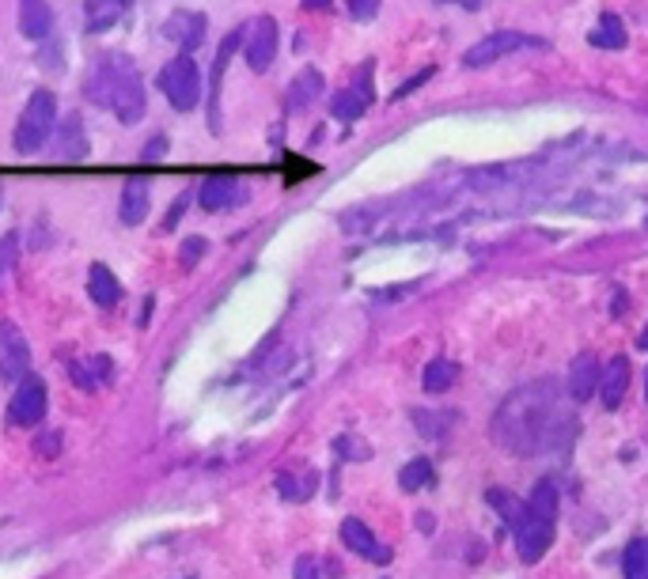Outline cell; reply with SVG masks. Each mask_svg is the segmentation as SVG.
<instances>
[{
	"label": "cell",
	"instance_id": "cell-2",
	"mask_svg": "<svg viewBox=\"0 0 648 579\" xmlns=\"http://www.w3.org/2000/svg\"><path fill=\"white\" fill-rule=\"evenodd\" d=\"M87 103L111 110L122 126H137L148 110V95H145V80H140L137 65L126 53H106L95 61V69L87 73L84 84Z\"/></svg>",
	"mask_w": 648,
	"mask_h": 579
},
{
	"label": "cell",
	"instance_id": "cell-26",
	"mask_svg": "<svg viewBox=\"0 0 648 579\" xmlns=\"http://www.w3.org/2000/svg\"><path fill=\"white\" fill-rule=\"evenodd\" d=\"M437 474H432V462L429 459H414L403 466V474H398V485H403V493H417V488H429Z\"/></svg>",
	"mask_w": 648,
	"mask_h": 579
},
{
	"label": "cell",
	"instance_id": "cell-28",
	"mask_svg": "<svg viewBox=\"0 0 648 579\" xmlns=\"http://www.w3.org/2000/svg\"><path fill=\"white\" fill-rule=\"evenodd\" d=\"M485 501L493 504V512L504 515V523H509V527H516V519L523 515V501H516L509 488H490V493H485Z\"/></svg>",
	"mask_w": 648,
	"mask_h": 579
},
{
	"label": "cell",
	"instance_id": "cell-27",
	"mask_svg": "<svg viewBox=\"0 0 648 579\" xmlns=\"http://www.w3.org/2000/svg\"><path fill=\"white\" fill-rule=\"evenodd\" d=\"M623 576L626 579H648V538H634L623 554Z\"/></svg>",
	"mask_w": 648,
	"mask_h": 579
},
{
	"label": "cell",
	"instance_id": "cell-29",
	"mask_svg": "<svg viewBox=\"0 0 648 579\" xmlns=\"http://www.w3.org/2000/svg\"><path fill=\"white\" fill-rule=\"evenodd\" d=\"M20 262V235L15 231H8L4 239H0V281L8 277V270Z\"/></svg>",
	"mask_w": 648,
	"mask_h": 579
},
{
	"label": "cell",
	"instance_id": "cell-7",
	"mask_svg": "<svg viewBox=\"0 0 648 579\" xmlns=\"http://www.w3.org/2000/svg\"><path fill=\"white\" fill-rule=\"evenodd\" d=\"M46 409H50L46 382L39 376H23L15 382V394H12V402H8V421H12L15 429H34V424L46 417Z\"/></svg>",
	"mask_w": 648,
	"mask_h": 579
},
{
	"label": "cell",
	"instance_id": "cell-33",
	"mask_svg": "<svg viewBox=\"0 0 648 579\" xmlns=\"http://www.w3.org/2000/svg\"><path fill=\"white\" fill-rule=\"evenodd\" d=\"M186 201H190V193H182V198L175 201L171 209H167V217H164V224H159V228H164V231H175V224H179V220L186 217Z\"/></svg>",
	"mask_w": 648,
	"mask_h": 579
},
{
	"label": "cell",
	"instance_id": "cell-40",
	"mask_svg": "<svg viewBox=\"0 0 648 579\" xmlns=\"http://www.w3.org/2000/svg\"><path fill=\"white\" fill-rule=\"evenodd\" d=\"M645 402H648V371H645Z\"/></svg>",
	"mask_w": 648,
	"mask_h": 579
},
{
	"label": "cell",
	"instance_id": "cell-35",
	"mask_svg": "<svg viewBox=\"0 0 648 579\" xmlns=\"http://www.w3.org/2000/svg\"><path fill=\"white\" fill-rule=\"evenodd\" d=\"M164 151H167V137L159 133V137H153V145H145V151H140V159H145V164H153V159H159Z\"/></svg>",
	"mask_w": 648,
	"mask_h": 579
},
{
	"label": "cell",
	"instance_id": "cell-34",
	"mask_svg": "<svg viewBox=\"0 0 648 579\" xmlns=\"http://www.w3.org/2000/svg\"><path fill=\"white\" fill-rule=\"evenodd\" d=\"M292 579H318V560H315V557H300Z\"/></svg>",
	"mask_w": 648,
	"mask_h": 579
},
{
	"label": "cell",
	"instance_id": "cell-18",
	"mask_svg": "<svg viewBox=\"0 0 648 579\" xmlns=\"http://www.w3.org/2000/svg\"><path fill=\"white\" fill-rule=\"evenodd\" d=\"M129 4H133V0H84V27H87V34L111 31V27L129 12Z\"/></svg>",
	"mask_w": 648,
	"mask_h": 579
},
{
	"label": "cell",
	"instance_id": "cell-12",
	"mask_svg": "<svg viewBox=\"0 0 648 579\" xmlns=\"http://www.w3.org/2000/svg\"><path fill=\"white\" fill-rule=\"evenodd\" d=\"M342 546L349 549V554L372 560V565H390V560H395L390 546H384V541H379L376 534L364 527L360 519H345L342 523Z\"/></svg>",
	"mask_w": 648,
	"mask_h": 579
},
{
	"label": "cell",
	"instance_id": "cell-11",
	"mask_svg": "<svg viewBox=\"0 0 648 579\" xmlns=\"http://www.w3.org/2000/svg\"><path fill=\"white\" fill-rule=\"evenodd\" d=\"M201 209L206 212H228L236 209V204L247 201V186L239 182L236 175H209L206 182H201Z\"/></svg>",
	"mask_w": 648,
	"mask_h": 579
},
{
	"label": "cell",
	"instance_id": "cell-39",
	"mask_svg": "<svg viewBox=\"0 0 648 579\" xmlns=\"http://www.w3.org/2000/svg\"><path fill=\"white\" fill-rule=\"evenodd\" d=\"M637 345H641V349L648 352V326H645V334H641V341H637Z\"/></svg>",
	"mask_w": 648,
	"mask_h": 579
},
{
	"label": "cell",
	"instance_id": "cell-23",
	"mask_svg": "<svg viewBox=\"0 0 648 579\" xmlns=\"http://www.w3.org/2000/svg\"><path fill=\"white\" fill-rule=\"evenodd\" d=\"M58 156L61 159H84L87 156V137H84V122L80 114H69L65 126H58Z\"/></svg>",
	"mask_w": 648,
	"mask_h": 579
},
{
	"label": "cell",
	"instance_id": "cell-13",
	"mask_svg": "<svg viewBox=\"0 0 648 579\" xmlns=\"http://www.w3.org/2000/svg\"><path fill=\"white\" fill-rule=\"evenodd\" d=\"M148 204H153V182L145 175H133L122 186V201H118V217L126 228H140L148 220Z\"/></svg>",
	"mask_w": 648,
	"mask_h": 579
},
{
	"label": "cell",
	"instance_id": "cell-36",
	"mask_svg": "<svg viewBox=\"0 0 648 579\" xmlns=\"http://www.w3.org/2000/svg\"><path fill=\"white\" fill-rule=\"evenodd\" d=\"M437 4H456V8H467V12H478L485 0H437Z\"/></svg>",
	"mask_w": 648,
	"mask_h": 579
},
{
	"label": "cell",
	"instance_id": "cell-19",
	"mask_svg": "<svg viewBox=\"0 0 648 579\" xmlns=\"http://www.w3.org/2000/svg\"><path fill=\"white\" fill-rule=\"evenodd\" d=\"M87 296H92L95 307H118L122 303V281L106 270L103 262H95L87 270Z\"/></svg>",
	"mask_w": 648,
	"mask_h": 579
},
{
	"label": "cell",
	"instance_id": "cell-25",
	"mask_svg": "<svg viewBox=\"0 0 648 579\" xmlns=\"http://www.w3.org/2000/svg\"><path fill=\"white\" fill-rule=\"evenodd\" d=\"M456 382H459V364L448 360V356L429 360V368H425V376H421V387L429 390V394H443V390H451Z\"/></svg>",
	"mask_w": 648,
	"mask_h": 579
},
{
	"label": "cell",
	"instance_id": "cell-9",
	"mask_svg": "<svg viewBox=\"0 0 648 579\" xmlns=\"http://www.w3.org/2000/svg\"><path fill=\"white\" fill-rule=\"evenodd\" d=\"M278 20L273 15H259L243 34V57L251 65V73H270L273 57H278Z\"/></svg>",
	"mask_w": 648,
	"mask_h": 579
},
{
	"label": "cell",
	"instance_id": "cell-22",
	"mask_svg": "<svg viewBox=\"0 0 648 579\" xmlns=\"http://www.w3.org/2000/svg\"><path fill=\"white\" fill-rule=\"evenodd\" d=\"M318 95H323V73H318V69H304L289 87V110H304V106H312Z\"/></svg>",
	"mask_w": 648,
	"mask_h": 579
},
{
	"label": "cell",
	"instance_id": "cell-1",
	"mask_svg": "<svg viewBox=\"0 0 648 579\" xmlns=\"http://www.w3.org/2000/svg\"><path fill=\"white\" fill-rule=\"evenodd\" d=\"M573 432V413L562 406V398L546 382H535V387H523L516 394H509V402L497 409L493 417V440L509 454H520V459L562 448Z\"/></svg>",
	"mask_w": 648,
	"mask_h": 579
},
{
	"label": "cell",
	"instance_id": "cell-3",
	"mask_svg": "<svg viewBox=\"0 0 648 579\" xmlns=\"http://www.w3.org/2000/svg\"><path fill=\"white\" fill-rule=\"evenodd\" d=\"M512 530H516V554L523 565H539L550 554L557 530V481L543 477L531 488V496L523 501V515Z\"/></svg>",
	"mask_w": 648,
	"mask_h": 579
},
{
	"label": "cell",
	"instance_id": "cell-20",
	"mask_svg": "<svg viewBox=\"0 0 648 579\" xmlns=\"http://www.w3.org/2000/svg\"><path fill=\"white\" fill-rule=\"evenodd\" d=\"M53 31V12L46 0H20V34L31 42H42Z\"/></svg>",
	"mask_w": 648,
	"mask_h": 579
},
{
	"label": "cell",
	"instance_id": "cell-10",
	"mask_svg": "<svg viewBox=\"0 0 648 579\" xmlns=\"http://www.w3.org/2000/svg\"><path fill=\"white\" fill-rule=\"evenodd\" d=\"M31 345H27L23 329L12 318H0V379L4 382H20L23 376H31Z\"/></svg>",
	"mask_w": 648,
	"mask_h": 579
},
{
	"label": "cell",
	"instance_id": "cell-8",
	"mask_svg": "<svg viewBox=\"0 0 648 579\" xmlns=\"http://www.w3.org/2000/svg\"><path fill=\"white\" fill-rule=\"evenodd\" d=\"M372 73H376V61H364L357 69V76H353V84L345 87V92H337L331 99V114L337 122H357L364 110L376 99V87H372Z\"/></svg>",
	"mask_w": 648,
	"mask_h": 579
},
{
	"label": "cell",
	"instance_id": "cell-32",
	"mask_svg": "<svg viewBox=\"0 0 648 579\" xmlns=\"http://www.w3.org/2000/svg\"><path fill=\"white\" fill-rule=\"evenodd\" d=\"M432 73H437V69H421V73H417V76H410V80H406V84L403 87H398V92L395 95H390V99H406V95H410V92H417V87H421L425 84V80H429Z\"/></svg>",
	"mask_w": 648,
	"mask_h": 579
},
{
	"label": "cell",
	"instance_id": "cell-37",
	"mask_svg": "<svg viewBox=\"0 0 648 579\" xmlns=\"http://www.w3.org/2000/svg\"><path fill=\"white\" fill-rule=\"evenodd\" d=\"M148 315H153V299H145V307H140V318H137V326H148Z\"/></svg>",
	"mask_w": 648,
	"mask_h": 579
},
{
	"label": "cell",
	"instance_id": "cell-4",
	"mask_svg": "<svg viewBox=\"0 0 648 579\" xmlns=\"http://www.w3.org/2000/svg\"><path fill=\"white\" fill-rule=\"evenodd\" d=\"M58 129V95L50 87H39V92L27 99L20 122H15V151L20 156H34Z\"/></svg>",
	"mask_w": 648,
	"mask_h": 579
},
{
	"label": "cell",
	"instance_id": "cell-5",
	"mask_svg": "<svg viewBox=\"0 0 648 579\" xmlns=\"http://www.w3.org/2000/svg\"><path fill=\"white\" fill-rule=\"evenodd\" d=\"M156 84H159V92L167 95V103H171L179 114L194 110L198 99H201V73H198V65H194L190 53H175V57L159 69Z\"/></svg>",
	"mask_w": 648,
	"mask_h": 579
},
{
	"label": "cell",
	"instance_id": "cell-24",
	"mask_svg": "<svg viewBox=\"0 0 648 579\" xmlns=\"http://www.w3.org/2000/svg\"><path fill=\"white\" fill-rule=\"evenodd\" d=\"M69 371H73V382H76L80 390H95L100 382L111 379L114 364H111V356H103V352H100V356H92V360H76Z\"/></svg>",
	"mask_w": 648,
	"mask_h": 579
},
{
	"label": "cell",
	"instance_id": "cell-30",
	"mask_svg": "<svg viewBox=\"0 0 648 579\" xmlns=\"http://www.w3.org/2000/svg\"><path fill=\"white\" fill-rule=\"evenodd\" d=\"M345 4H349V15L357 23L376 20V12H379V0H345Z\"/></svg>",
	"mask_w": 648,
	"mask_h": 579
},
{
	"label": "cell",
	"instance_id": "cell-17",
	"mask_svg": "<svg viewBox=\"0 0 648 579\" xmlns=\"http://www.w3.org/2000/svg\"><path fill=\"white\" fill-rule=\"evenodd\" d=\"M629 376H634V368H629L626 356H615V360L603 368V379H599V394H603V406L607 409H618L626 402V390H629Z\"/></svg>",
	"mask_w": 648,
	"mask_h": 579
},
{
	"label": "cell",
	"instance_id": "cell-16",
	"mask_svg": "<svg viewBox=\"0 0 648 579\" xmlns=\"http://www.w3.org/2000/svg\"><path fill=\"white\" fill-rule=\"evenodd\" d=\"M599 379H603V368H599L596 356H592V352L576 356L573 368H569V394H573V402H588V398L599 390Z\"/></svg>",
	"mask_w": 648,
	"mask_h": 579
},
{
	"label": "cell",
	"instance_id": "cell-21",
	"mask_svg": "<svg viewBox=\"0 0 648 579\" xmlns=\"http://www.w3.org/2000/svg\"><path fill=\"white\" fill-rule=\"evenodd\" d=\"M626 42H629V34L615 12L599 15V27L588 31V46H596V50H626Z\"/></svg>",
	"mask_w": 648,
	"mask_h": 579
},
{
	"label": "cell",
	"instance_id": "cell-6",
	"mask_svg": "<svg viewBox=\"0 0 648 579\" xmlns=\"http://www.w3.org/2000/svg\"><path fill=\"white\" fill-rule=\"evenodd\" d=\"M520 50H546V39H539V34H523V31H497V34H490V39L474 42V46L463 53V65L485 69V65H493V61L512 57V53H520Z\"/></svg>",
	"mask_w": 648,
	"mask_h": 579
},
{
	"label": "cell",
	"instance_id": "cell-15",
	"mask_svg": "<svg viewBox=\"0 0 648 579\" xmlns=\"http://www.w3.org/2000/svg\"><path fill=\"white\" fill-rule=\"evenodd\" d=\"M164 39H171L182 53H194L206 39V15L201 12H175L164 23Z\"/></svg>",
	"mask_w": 648,
	"mask_h": 579
},
{
	"label": "cell",
	"instance_id": "cell-38",
	"mask_svg": "<svg viewBox=\"0 0 648 579\" xmlns=\"http://www.w3.org/2000/svg\"><path fill=\"white\" fill-rule=\"evenodd\" d=\"M307 12H318V8H331V0H304Z\"/></svg>",
	"mask_w": 648,
	"mask_h": 579
},
{
	"label": "cell",
	"instance_id": "cell-31",
	"mask_svg": "<svg viewBox=\"0 0 648 579\" xmlns=\"http://www.w3.org/2000/svg\"><path fill=\"white\" fill-rule=\"evenodd\" d=\"M206 251H209L206 239H186V243L179 246V257H182V265H194Z\"/></svg>",
	"mask_w": 648,
	"mask_h": 579
},
{
	"label": "cell",
	"instance_id": "cell-14",
	"mask_svg": "<svg viewBox=\"0 0 648 579\" xmlns=\"http://www.w3.org/2000/svg\"><path fill=\"white\" fill-rule=\"evenodd\" d=\"M243 34L247 31H232L217 50V61H212V80H209V129L220 133V84H224V69L232 61V53L243 46Z\"/></svg>",
	"mask_w": 648,
	"mask_h": 579
}]
</instances>
